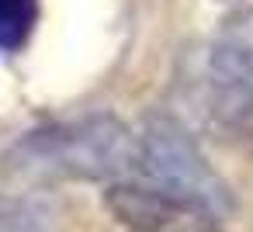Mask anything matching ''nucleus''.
I'll return each mask as SVG.
<instances>
[{"label":"nucleus","mask_w":253,"mask_h":232,"mask_svg":"<svg viewBox=\"0 0 253 232\" xmlns=\"http://www.w3.org/2000/svg\"><path fill=\"white\" fill-rule=\"evenodd\" d=\"M7 163L25 177L115 184L139 163V132L115 115L59 121L25 132L7 153Z\"/></svg>","instance_id":"obj_1"},{"label":"nucleus","mask_w":253,"mask_h":232,"mask_svg":"<svg viewBox=\"0 0 253 232\" xmlns=\"http://www.w3.org/2000/svg\"><path fill=\"white\" fill-rule=\"evenodd\" d=\"M0 232H25L21 229V211L4 197H0Z\"/></svg>","instance_id":"obj_6"},{"label":"nucleus","mask_w":253,"mask_h":232,"mask_svg":"<svg viewBox=\"0 0 253 232\" xmlns=\"http://www.w3.org/2000/svg\"><path fill=\"white\" fill-rule=\"evenodd\" d=\"M205 108L232 132L253 125V45L246 35L229 32L208 52L205 63Z\"/></svg>","instance_id":"obj_4"},{"label":"nucleus","mask_w":253,"mask_h":232,"mask_svg":"<svg viewBox=\"0 0 253 232\" xmlns=\"http://www.w3.org/2000/svg\"><path fill=\"white\" fill-rule=\"evenodd\" d=\"M135 173L146 177V184L184 194L211 208L215 215L232 211V191L229 184L211 170L198 142L184 125L173 118H149L139 128V163Z\"/></svg>","instance_id":"obj_2"},{"label":"nucleus","mask_w":253,"mask_h":232,"mask_svg":"<svg viewBox=\"0 0 253 232\" xmlns=\"http://www.w3.org/2000/svg\"><path fill=\"white\" fill-rule=\"evenodd\" d=\"M104 208L128 232H225L218 222L222 215H215L194 197L153 184L115 180L104 191Z\"/></svg>","instance_id":"obj_3"},{"label":"nucleus","mask_w":253,"mask_h":232,"mask_svg":"<svg viewBox=\"0 0 253 232\" xmlns=\"http://www.w3.org/2000/svg\"><path fill=\"white\" fill-rule=\"evenodd\" d=\"M42 0H0V52H21L39 25Z\"/></svg>","instance_id":"obj_5"}]
</instances>
